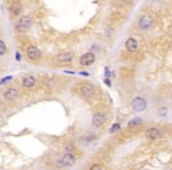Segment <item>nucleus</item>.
Segmentation results:
<instances>
[{"mask_svg":"<svg viewBox=\"0 0 172 170\" xmlns=\"http://www.w3.org/2000/svg\"><path fill=\"white\" fill-rule=\"evenodd\" d=\"M32 26V18L30 15H22L15 21V28L19 32H26Z\"/></svg>","mask_w":172,"mask_h":170,"instance_id":"nucleus-1","label":"nucleus"},{"mask_svg":"<svg viewBox=\"0 0 172 170\" xmlns=\"http://www.w3.org/2000/svg\"><path fill=\"white\" fill-rule=\"evenodd\" d=\"M79 92H80V95H81L83 97H85V98H91V97L94 96L96 89H94V86H93L92 84L85 83V84H83L79 88Z\"/></svg>","mask_w":172,"mask_h":170,"instance_id":"nucleus-2","label":"nucleus"},{"mask_svg":"<svg viewBox=\"0 0 172 170\" xmlns=\"http://www.w3.org/2000/svg\"><path fill=\"white\" fill-rule=\"evenodd\" d=\"M153 24V19L151 15L149 14H144V15H141L139 18V21H138V27L140 28L141 31H146L149 30V28L152 26Z\"/></svg>","mask_w":172,"mask_h":170,"instance_id":"nucleus-3","label":"nucleus"},{"mask_svg":"<svg viewBox=\"0 0 172 170\" xmlns=\"http://www.w3.org/2000/svg\"><path fill=\"white\" fill-rule=\"evenodd\" d=\"M145 107H146V100L141 97H136L131 102V109L134 112H141L145 110Z\"/></svg>","mask_w":172,"mask_h":170,"instance_id":"nucleus-4","label":"nucleus"},{"mask_svg":"<svg viewBox=\"0 0 172 170\" xmlns=\"http://www.w3.org/2000/svg\"><path fill=\"white\" fill-rule=\"evenodd\" d=\"M26 54H27V58L31 60H39L41 58V51L34 45H31L27 47Z\"/></svg>","mask_w":172,"mask_h":170,"instance_id":"nucleus-5","label":"nucleus"},{"mask_svg":"<svg viewBox=\"0 0 172 170\" xmlns=\"http://www.w3.org/2000/svg\"><path fill=\"white\" fill-rule=\"evenodd\" d=\"M96 62V55L93 52H86L84 53L81 57H80V59H79V63L83 65V66H90L92 65L93 63Z\"/></svg>","mask_w":172,"mask_h":170,"instance_id":"nucleus-6","label":"nucleus"},{"mask_svg":"<svg viewBox=\"0 0 172 170\" xmlns=\"http://www.w3.org/2000/svg\"><path fill=\"white\" fill-rule=\"evenodd\" d=\"M19 90L18 89H15V88H8V89H6L5 91H4V93H3V97H4V99L5 100H7V102H12V100H15L18 97H19Z\"/></svg>","mask_w":172,"mask_h":170,"instance_id":"nucleus-7","label":"nucleus"},{"mask_svg":"<svg viewBox=\"0 0 172 170\" xmlns=\"http://www.w3.org/2000/svg\"><path fill=\"white\" fill-rule=\"evenodd\" d=\"M163 136H164V130L160 129V128L152 126V128H149L146 130V137L150 138V139H158Z\"/></svg>","mask_w":172,"mask_h":170,"instance_id":"nucleus-8","label":"nucleus"},{"mask_svg":"<svg viewBox=\"0 0 172 170\" xmlns=\"http://www.w3.org/2000/svg\"><path fill=\"white\" fill-rule=\"evenodd\" d=\"M106 122V116H105V113L103 112H96L93 117H92V124L96 126V128H100L105 124Z\"/></svg>","mask_w":172,"mask_h":170,"instance_id":"nucleus-9","label":"nucleus"},{"mask_svg":"<svg viewBox=\"0 0 172 170\" xmlns=\"http://www.w3.org/2000/svg\"><path fill=\"white\" fill-rule=\"evenodd\" d=\"M73 60V53L71 52H60L57 55V62L62 64H69Z\"/></svg>","mask_w":172,"mask_h":170,"instance_id":"nucleus-10","label":"nucleus"},{"mask_svg":"<svg viewBox=\"0 0 172 170\" xmlns=\"http://www.w3.org/2000/svg\"><path fill=\"white\" fill-rule=\"evenodd\" d=\"M125 47H126V50H127L129 52H131V53L138 51V48H139L138 40H137L136 38H133V37H130V38L125 41Z\"/></svg>","mask_w":172,"mask_h":170,"instance_id":"nucleus-11","label":"nucleus"},{"mask_svg":"<svg viewBox=\"0 0 172 170\" xmlns=\"http://www.w3.org/2000/svg\"><path fill=\"white\" fill-rule=\"evenodd\" d=\"M74 162H76L74 156L72 154H66L62 157V159L59 161V164L64 168H69V166H72L74 164Z\"/></svg>","mask_w":172,"mask_h":170,"instance_id":"nucleus-12","label":"nucleus"},{"mask_svg":"<svg viewBox=\"0 0 172 170\" xmlns=\"http://www.w3.org/2000/svg\"><path fill=\"white\" fill-rule=\"evenodd\" d=\"M36 83H37V79H36L34 76H25L21 79V85L24 88H27V89L33 88L36 85Z\"/></svg>","mask_w":172,"mask_h":170,"instance_id":"nucleus-13","label":"nucleus"},{"mask_svg":"<svg viewBox=\"0 0 172 170\" xmlns=\"http://www.w3.org/2000/svg\"><path fill=\"white\" fill-rule=\"evenodd\" d=\"M10 12L13 17H19L22 13V5L19 1H14L10 5Z\"/></svg>","mask_w":172,"mask_h":170,"instance_id":"nucleus-14","label":"nucleus"},{"mask_svg":"<svg viewBox=\"0 0 172 170\" xmlns=\"http://www.w3.org/2000/svg\"><path fill=\"white\" fill-rule=\"evenodd\" d=\"M141 123H143V119H141L140 117H136V118H133V119H131V121L129 122L127 126H129V128H134V126L141 125Z\"/></svg>","mask_w":172,"mask_h":170,"instance_id":"nucleus-15","label":"nucleus"},{"mask_svg":"<svg viewBox=\"0 0 172 170\" xmlns=\"http://www.w3.org/2000/svg\"><path fill=\"white\" fill-rule=\"evenodd\" d=\"M6 52H7V46H6V44L3 39H0V57L5 55Z\"/></svg>","mask_w":172,"mask_h":170,"instance_id":"nucleus-16","label":"nucleus"},{"mask_svg":"<svg viewBox=\"0 0 172 170\" xmlns=\"http://www.w3.org/2000/svg\"><path fill=\"white\" fill-rule=\"evenodd\" d=\"M96 139V136L94 135H92V133H87L86 136H84L83 137V140H85L86 143H91L92 140H94Z\"/></svg>","mask_w":172,"mask_h":170,"instance_id":"nucleus-17","label":"nucleus"},{"mask_svg":"<svg viewBox=\"0 0 172 170\" xmlns=\"http://www.w3.org/2000/svg\"><path fill=\"white\" fill-rule=\"evenodd\" d=\"M120 129V124L119 123H116V124H113L112 126H111V129H110V132L111 133H113V132H116L117 130H119Z\"/></svg>","mask_w":172,"mask_h":170,"instance_id":"nucleus-18","label":"nucleus"},{"mask_svg":"<svg viewBox=\"0 0 172 170\" xmlns=\"http://www.w3.org/2000/svg\"><path fill=\"white\" fill-rule=\"evenodd\" d=\"M158 115L162 116V117L166 116V115H167V109H166V107H160V109L158 110Z\"/></svg>","mask_w":172,"mask_h":170,"instance_id":"nucleus-19","label":"nucleus"},{"mask_svg":"<svg viewBox=\"0 0 172 170\" xmlns=\"http://www.w3.org/2000/svg\"><path fill=\"white\" fill-rule=\"evenodd\" d=\"M13 79V77L12 76H7V77H5V78H3L1 80H0V85H4V84H6V83H8L10 80H12Z\"/></svg>","mask_w":172,"mask_h":170,"instance_id":"nucleus-20","label":"nucleus"},{"mask_svg":"<svg viewBox=\"0 0 172 170\" xmlns=\"http://www.w3.org/2000/svg\"><path fill=\"white\" fill-rule=\"evenodd\" d=\"M90 170H103V168H101L100 164H93V165L91 166Z\"/></svg>","mask_w":172,"mask_h":170,"instance_id":"nucleus-21","label":"nucleus"},{"mask_svg":"<svg viewBox=\"0 0 172 170\" xmlns=\"http://www.w3.org/2000/svg\"><path fill=\"white\" fill-rule=\"evenodd\" d=\"M15 59H17V60H20V59H21V55H20L19 52H15Z\"/></svg>","mask_w":172,"mask_h":170,"instance_id":"nucleus-22","label":"nucleus"},{"mask_svg":"<svg viewBox=\"0 0 172 170\" xmlns=\"http://www.w3.org/2000/svg\"><path fill=\"white\" fill-rule=\"evenodd\" d=\"M123 1H124L125 4H131V3L133 1V0H123Z\"/></svg>","mask_w":172,"mask_h":170,"instance_id":"nucleus-23","label":"nucleus"}]
</instances>
